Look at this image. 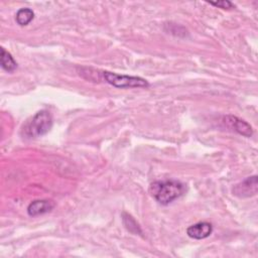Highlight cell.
Segmentation results:
<instances>
[{"label":"cell","instance_id":"6da1fadb","mask_svg":"<svg viewBox=\"0 0 258 258\" xmlns=\"http://www.w3.org/2000/svg\"><path fill=\"white\" fill-rule=\"evenodd\" d=\"M184 185L177 180H157L149 185V194L161 205H168L179 198Z\"/></svg>","mask_w":258,"mask_h":258},{"label":"cell","instance_id":"8fae6325","mask_svg":"<svg viewBox=\"0 0 258 258\" xmlns=\"http://www.w3.org/2000/svg\"><path fill=\"white\" fill-rule=\"evenodd\" d=\"M211 5L222 8V9H230L232 8L234 5L232 2L228 1V0H222V1H218V2H209Z\"/></svg>","mask_w":258,"mask_h":258},{"label":"cell","instance_id":"ba28073f","mask_svg":"<svg viewBox=\"0 0 258 258\" xmlns=\"http://www.w3.org/2000/svg\"><path fill=\"white\" fill-rule=\"evenodd\" d=\"M0 51H1V53H0L1 68L8 73H12L13 71H15L17 68V62L15 61V59L13 58L11 53L8 52L7 50H5L4 47H1Z\"/></svg>","mask_w":258,"mask_h":258},{"label":"cell","instance_id":"30bf717a","mask_svg":"<svg viewBox=\"0 0 258 258\" xmlns=\"http://www.w3.org/2000/svg\"><path fill=\"white\" fill-rule=\"evenodd\" d=\"M122 219H123L124 226L126 227V229L129 232H131L133 234H142V231H141L139 225L136 223V221L130 215H128L126 213H123Z\"/></svg>","mask_w":258,"mask_h":258},{"label":"cell","instance_id":"277c9868","mask_svg":"<svg viewBox=\"0 0 258 258\" xmlns=\"http://www.w3.org/2000/svg\"><path fill=\"white\" fill-rule=\"evenodd\" d=\"M258 189L257 175L249 176L233 187V195L238 198H249L255 196Z\"/></svg>","mask_w":258,"mask_h":258},{"label":"cell","instance_id":"9c48e42d","mask_svg":"<svg viewBox=\"0 0 258 258\" xmlns=\"http://www.w3.org/2000/svg\"><path fill=\"white\" fill-rule=\"evenodd\" d=\"M34 18V12L30 8H21L17 11L15 20L20 26L27 25Z\"/></svg>","mask_w":258,"mask_h":258},{"label":"cell","instance_id":"52a82bcc","mask_svg":"<svg viewBox=\"0 0 258 258\" xmlns=\"http://www.w3.org/2000/svg\"><path fill=\"white\" fill-rule=\"evenodd\" d=\"M55 204L51 200H36L31 202L27 207V214L30 217H36L46 214L54 208Z\"/></svg>","mask_w":258,"mask_h":258},{"label":"cell","instance_id":"5b68a950","mask_svg":"<svg viewBox=\"0 0 258 258\" xmlns=\"http://www.w3.org/2000/svg\"><path fill=\"white\" fill-rule=\"evenodd\" d=\"M224 122L228 125V127H230L234 131H236L237 133H239L245 137H250L253 134L252 127L246 121H244L236 116H232V115L225 116Z\"/></svg>","mask_w":258,"mask_h":258},{"label":"cell","instance_id":"3957f363","mask_svg":"<svg viewBox=\"0 0 258 258\" xmlns=\"http://www.w3.org/2000/svg\"><path fill=\"white\" fill-rule=\"evenodd\" d=\"M101 79L105 80L106 83L112 85L115 88H147L149 83L140 77L119 75L116 73L104 71L101 72Z\"/></svg>","mask_w":258,"mask_h":258},{"label":"cell","instance_id":"7a4b0ae2","mask_svg":"<svg viewBox=\"0 0 258 258\" xmlns=\"http://www.w3.org/2000/svg\"><path fill=\"white\" fill-rule=\"evenodd\" d=\"M52 127V116L46 110L35 113L21 127V135L24 138H37L46 134Z\"/></svg>","mask_w":258,"mask_h":258},{"label":"cell","instance_id":"8992f818","mask_svg":"<svg viewBox=\"0 0 258 258\" xmlns=\"http://www.w3.org/2000/svg\"><path fill=\"white\" fill-rule=\"evenodd\" d=\"M212 232H213V226L208 222H199L197 224L189 226L186 229L187 236L196 240H202V239L208 238L212 234Z\"/></svg>","mask_w":258,"mask_h":258}]
</instances>
